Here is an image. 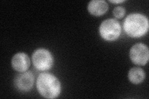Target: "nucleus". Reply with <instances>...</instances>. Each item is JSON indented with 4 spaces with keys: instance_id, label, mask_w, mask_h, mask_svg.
Instances as JSON below:
<instances>
[{
    "instance_id": "f257e3e1",
    "label": "nucleus",
    "mask_w": 149,
    "mask_h": 99,
    "mask_svg": "<svg viewBox=\"0 0 149 99\" xmlns=\"http://www.w3.org/2000/svg\"><path fill=\"white\" fill-rule=\"evenodd\" d=\"M36 87L40 96L46 98L58 97L62 91L61 83L54 74L42 73L37 79Z\"/></svg>"
},
{
    "instance_id": "f03ea898",
    "label": "nucleus",
    "mask_w": 149,
    "mask_h": 99,
    "mask_svg": "<svg viewBox=\"0 0 149 99\" xmlns=\"http://www.w3.org/2000/svg\"><path fill=\"white\" fill-rule=\"evenodd\" d=\"M148 26L147 17L137 12L130 14L123 23L125 34L132 38H139L145 35L148 30Z\"/></svg>"
},
{
    "instance_id": "7ed1b4c3",
    "label": "nucleus",
    "mask_w": 149,
    "mask_h": 99,
    "mask_svg": "<svg viewBox=\"0 0 149 99\" xmlns=\"http://www.w3.org/2000/svg\"><path fill=\"white\" fill-rule=\"evenodd\" d=\"M99 32L104 40L113 42L119 37L121 34V26L120 23L115 19H108L102 22Z\"/></svg>"
},
{
    "instance_id": "20e7f679",
    "label": "nucleus",
    "mask_w": 149,
    "mask_h": 99,
    "mask_svg": "<svg viewBox=\"0 0 149 99\" xmlns=\"http://www.w3.org/2000/svg\"><path fill=\"white\" fill-rule=\"evenodd\" d=\"M34 67L41 71L49 70L54 64L53 56L48 50L40 48L36 50L32 55Z\"/></svg>"
},
{
    "instance_id": "39448f33",
    "label": "nucleus",
    "mask_w": 149,
    "mask_h": 99,
    "mask_svg": "<svg viewBox=\"0 0 149 99\" xmlns=\"http://www.w3.org/2000/svg\"><path fill=\"white\" fill-rule=\"evenodd\" d=\"M130 59L132 62L138 66H145L149 60L148 46L142 43L134 45L129 51Z\"/></svg>"
},
{
    "instance_id": "423d86ee",
    "label": "nucleus",
    "mask_w": 149,
    "mask_h": 99,
    "mask_svg": "<svg viewBox=\"0 0 149 99\" xmlns=\"http://www.w3.org/2000/svg\"><path fill=\"white\" fill-rule=\"evenodd\" d=\"M14 83L16 88L21 92H28L34 86V76L31 71H26L17 74Z\"/></svg>"
},
{
    "instance_id": "0eeeda50",
    "label": "nucleus",
    "mask_w": 149,
    "mask_h": 99,
    "mask_svg": "<svg viewBox=\"0 0 149 99\" xmlns=\"http://www.w3.org/2000/svg\"><path fill=\"white\" fill-rule=\"evenodd\" d=\"M31 65V60L26 53L19 52L13 56L11 66L15 71L19 73L26 72Z\"/></svg>"
},
{
    "instance_id": "6e6552de",
    "label": "nucleus",
    "mask_w": 149,
    "mask_h": 99,
    "mask_svg": "<svg viewBox=\"0 0 149 99\" xmlns=\"http://www.w3.org/2000/svg\"><path fill=\"white\" fill-rule=\"evenodd\" d=\"M108 4L104 0H93L88 5V11L91 15L101 16L108 10Z\"/></svg>"
},
{
    "instance_id": "1a4fd4ad",
    "label": "nucleus",
    "mask_w": 149,
    "mask_h": 99,
    "mask_svg": "<svg viewBox=\"0 0 149 99\" xmlns=\"http://www.w3.org/2000/svg\"><path fill=\"white\" fill-rule=\"evenodd\" d=\"M145 78V71L139 67H133L128 73V79L134 84H141Z\"/></svg>"
},
{
    "instance_id": "9d476101",
    "label": "nucleus",
    "mask_w": 149,
    "mask_h": 99,
    "mask_svg": "<svg viewBox=\"0 0 149 99\" xmlns=\"http://www.w3.org/2000/svg\"><path fill=\"white\" fill-rule=\"evenodd\" d=\"M114 16L118 19H120L124 16L125 14V9L123 6H116L113 9Z\"/></svg>"
},
{
    "instance_id": "9b49d317",
    "label": "nucleus",
    "mask_w": 149,
    "mask_h": 99,
    "mask_svg": "<svg viewBox=\"0 0 149 99\" xmlns=\"http://www.w3.org/2000/svg\"><path fill=\"white\" fill-rule=\"evenodd\" d=\"M109 2L112 3H114V4H118V3H122L124 2V1H122V0H118V1H109Z\"/></svg>"
}]
</instances>
